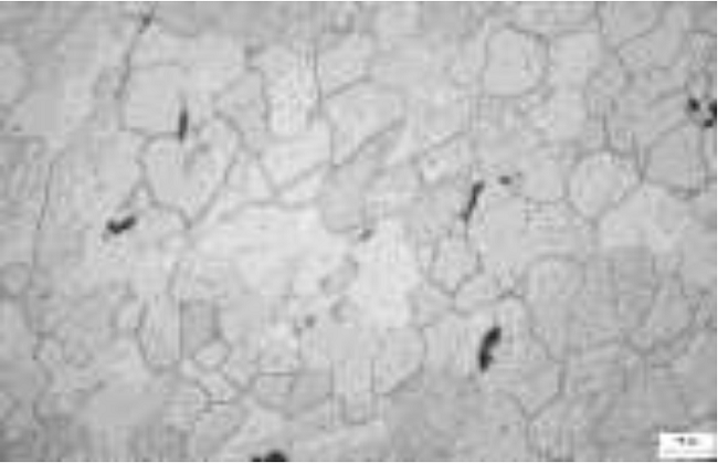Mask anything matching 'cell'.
I'll return each instance as SVG.
<instances>
[{
	"label": "cell",
	"mask_w": 718,
	"mask_h": 463,
	"mask_svg": "<svg viewBox=\"0 0 718 463\" xmlns=\"http://www.w3.org/2000/svg\"><path fill=\"white\" fill-rule=\"evenodd\" d=\"M405 111L399 92L376 81H360L327 96L320 115L330 131L332 165L398 128Z\"/></svg>",
	"instance_id": "obj_2"
},
{
	"label": "cell",
	"mask_w": 718,
	"mask_h": 463,
	"mask_svg": "<svg viewBox=\"0 0 718 463\" xmlns=\"http://www.w3.org/2000/svg\"><path fill=\"white\" fill-rule=\"evenodd\" d=\"M541 65L537 44L513 32L499 33L490 45L486 83L497 92L516 93L537 81Z\"/></svg>",
	"instance_id": "obj_6"
},
{
	"label": "cell",
	"mask_w": 718,
	"mask_h": 463,
	"mask_svg": "<svg viewBox=\"0 0 718 463\" xmlns=\"http://www.w3.org/2000/svg\"><path fill=\"white\" fill-rule=\"evenodd\" d=\"M397 129V128H395ZM395 129L369 144L329 170L319 196V211L334 227H349L366 214L368 191L392 145Z\"/></svg>",
	"instance_id": "obj_3"
},
{
	"label": "cell",
	"mask_w": 718,
	"mask_h": 463,
	"mask_svg": "<svg viewBox=\"0 0 718 463\" xmlns=\"http://www.w3.org/2000/svg\"><path fill=\"white\" fill-rule=\"evenodd\" d=\"M329 162L332 165L330 131L320 114L300 133L272 138L260 150L258 160L275 194Z\"/></svg>",
	"instance_id": "obj_4"
},
{
	"label": "cell",
	"mask_w": 718,
	"mask_h": 463,
	"mask_svg": "<svg viewBox=\"0 0 718 463\" xmlns=\"http://www.w3.org/2000/svg\"><path fill=\"white\" fill-rule=\"evenodd\" d=\"M263 91L272 138L294 136L319 115L315 59L300 41L271 43L261 56Z\"/></svg>",
	"instance_id": "obj_1"
},
{
	"label": "cell",
	"mask_w": 718,
	"mask_h": 463,
	"mask_svg": "<svg viewBox=\"0 0 718 463\" xmlns=\"http://www.w3.org/2000/svg\"><path fill=\"white\" fill-rule=\"evenodd\" d=\"M371 35L358 32L335 36L319 50L315 69L320 93L329 96L360 81L374 60Z\"/></svg>",
	"instance_id": "obj_5"
},
{
	"label": "cell",
	"mask_w": 718,
	"mask_h": 463,
	"mask_svg": "<svg viewBox=\"0 0 718 463\" xmlns=\"http://www.w3.org/2000/svg\"><path fill=\"white\" fill-rule=\"evenodd\" d=\"M422 183L416 166L405 160L384 165L368 191L366 214L411 206L421 193Z\"/></svg>",
	"instance_id": "obj_7"
}]
</instances>
